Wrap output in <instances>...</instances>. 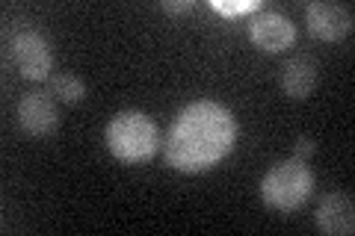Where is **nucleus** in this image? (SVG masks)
<instances>
[{
  "instance_id": "obj_1",
  "label": "nucleus",
  "mask_w": 355,
  "mask_h": 236,
  "mask_svg": "<svg viewBox=\"0 0 355 236\" xmlns=\"http://www.w3.org/2000/svg\"><path fill=\"white\" fill-rule=\"evenodd\" d=\"M237 125L231 109L214 100H196L172 121L166 136V163L184 174H198L225 160L234 148Z\"/></svg>"
},
{
  "instance_id": "obj_2",
  "label": "nucleus",
  "mask_w": 355,
  "mask_h": 236,
  "mask_svg": "<svg viewBox=\"0 0 355 236\" xmlns=\"http://www.w3.org/2000/svg\"><path fill=\"white\" fill-rule=\"evenodd\" d=\"M157 125L137 109H125L107 125V148L121 163H146L157 154Z\"/></svg>"
},
{
  "instance_id": "obj_3",
  "label": "nucleus",
  "mask_w": 355,
  "mask_h": 236,
  "mask_svg": "<svg viewBox=\"0 0 355 236\" xmlns=\"http://www.w3.org/2000/svg\"><path fill=\"white\" fill-rule=\"evenodd\" d=\"M311 192H314V174H311V168L302 160H296V156L272 165L261 181L263 204L275 212L299 210L311 198Z\"/></svg>"
},
{
  "instance_id": "obj_4",
  "label": "nucleus",
  "mask_w": 355,
  "mask_h": 236,
  "mask_svg": "<svg viewBox=\"0 0 355 236\" xmlns=\"http://www.w3.org/2000/svg\"><path fill=\"white\" fill-rule=\"evenodd\" d=\"M12 62L15 69L21 71V77L27 80H48L51 71H53V53H51V44L44 42V36L39 33H18L12 39Z\"/></svg>"
},
{
  "instance_id": "obj_5",
  "label": "nucleus",
  "mask_w": 355,
  "mask_h": 236,
  "mask_svg": "<svg viewBox=\"0 0 355 236\" xmlns=\"http://www.w3.org/2000/svg\"><path fill=\"white\" fill-rule=\"evenodd\" d=\"M305 21L311 36L320 42H343L352 33V6L347 3H329V0H317L308 3Z\"/></svg>"
},
{
  "instance_id": "obj_6",
  "label": "nucleus",
  "mask_w": 355,
  "mask_h": 236,
  "mask_svg": "<svg viewBox=\"0 0 355 236\" xmlns=\"http://www.w3.org/2000/svg\"><path fill=\"white\" fill-rule=\"evenodd\" d=\"M249 36L254 42V48H261L263 53H282L296 42V27L287 15L266 9V12L252 18Z\"/></svg>"
},
{
  "instance_id": "obj_7",
  "label": "nucleus",
  "mask_w": 355,
  "mask_h": 236,
  "mask_svg": "<svg viewBox=\"0 0 355 236\" xmlns=\"http://www.w3.org/2000/svg\"><path fill=\"white\" fill-rule=\"evenodd\" d=\"M18 121L30 136H51L60 125L57 116V104H53V95L44 92H30L21 98L18 104Z\"/></svg>"
},
{
  "instance_id": "obj_8",
  "label": "nucleus",
  "mask_w": 355,
  "mask_h": 236,
  "mask_svg": "<svg viewBox=\"0 0 355 236\" xmlns=\"http://www.w3.org/2000/svg\"><path fill=\"white\" fill-rule=\"evenodd\" d=\"M317 228L329 236H349L355 230V207L349 192H329L317 207Z\"/></svg>"
},
{
  "instance_id": "obj_9",
  "label": "nucleus",
  "mask_w": 355,
  "mask_h": 236,
  "mask_svg": "<svg viewBox=\"0 0 355 236\" xmlns=\"http://www.w3.org/2000/svg\"><path fill=\"white\" fill-rule=\"evenodd\" d=\"M317 80H320V69H317V62L305 53L287 60V65L282 69V89L296 100H305L311 92H314Z\"/></svg>"
},
{
  "instance_id": "obj_10",
  "label": "nucleus",
  "mask_w": 355,
  "mask_h": 236,
  "mask_svg": "<svg viewBox=\"0 0 355 236\" xmlns=\"http://www.w3.org/2000/svg\"><path fill=\"white\" fill-rule=\"evenodd\" d=\"M51 95L60 100V104H80L86 98V83L77 74H53L51 77Z\"/></svg>"
},
{
  "instance_id": "obj_11",
  "label": "nucleus",
  "mask_w": 355,
  "mask_h": 236,
  "mask_svg": "<svg viewBox=\"0 0 355 236\" xmlns=\"http://www.w3.org/2000/svg\"><path fill=\"white\" fill-rule=\"evenodd\" d=\"M214 9L222 15H246V12H254V9H261L258 0H240V3H222V0H214Z\"/></svg>"
},
{
  "instance_id": "obj_12",
  "label": "nucleus",
  "mask_w": 355,
  "mask_h": 236,
  "mask_svg": "<svg viewBox=\"0 0 355 236\" xmlns=\"http://www.w3.org/2000/svg\"><path fill=\"white\" fill-rule=\"evenodd\" d=\"M314 148H317V145H314V139H311V136H299L293 142V156H296V160H302V163H308L311 154H314Z\"/></svg>"
},
{
  "instance_id": "obj_13",
  "label": "nucleus",
  "mask_w": 355,
  "mask_h": 236,
  "mask_svg": "<svg viewBox=\"0 0 355 236\" xmlns=\"http://www.w3.org/2000/svg\"><path fill=\"white\" fill-rule=\"evenodd\" d=\"M163 9L169 15H184V12H193L196 3L193 0H163Z\"/></svg>"
}]
</instances>
